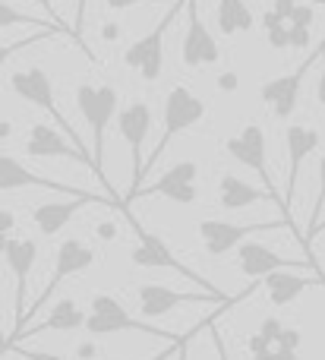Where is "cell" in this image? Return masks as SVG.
Returning <instances> with one entry per match:
<instances>
[{"mask_svg": "<svg viewBox=\"0 0 325 360\" xmlns=\"http://www.w3.org/2000/svg\"><path fill=\"white\" fill-rule=\"evenodd\" d=\"M180 10H183V0H177V4L155 22V29H152L149 35H142L139 41H133L130 48L124 51V63L130 70H136L145 82H155L158 76H161V70H164V35L171 32V25H174V19H177Z\"/></svg>", "mask_w": 325, "mask_h": 360, "instance_id": "obj_4", "label": "cell"}, {"mask_svg": "<svg viewBox=\"0 0 325 360\" xmlns=\"http://www.w3.org/2000/svg\"><path fill=\"white\" fill-rule=\"evenodd\" d=\"M253 360H275V345H272V348H265V351H256Z\"/></svg>", "mask_w": 325, "mask_h": 360, "instance_id": "obj_41", "label": "cell"}, {"mask_svg": "<svg viewBox=\"0 0 325 360\" xmlns=\"http://www.w3.org/2000/svg\"><path fill=\"white\" fill-rule=\"evenodd\" d=\"M82 329H88L92 335H111V332H139V335H152L161 338V342H177L180 335L168 329H158V326L145 323V319H136L124 310L114 297L107 294H95L92 297V313L82 319Z\"/></svg>", "mask_w": 325, "mask_h": 360, "instance_id": "obj_3", "label": "cell"}, {"mask_svg": "<svg viewBox=\"0 0 325 360\" xmlns=\"http://www.w3.org/2000/svg\"><path fill=\"white\" fill-rule=\"evenodd\" d=\"M275 360H300L297 351H288V348H275Z\"/></svg>", "mask_w": 325, "mask_h": 360, "instance_id": "obj_39", "label": "cell"}, {"mask_svg": "<svg viewBox=\"0 0 325 360\" xmlns=\"http://www.w3.org/2000/svg\"><path fill=\"white\" fill-rule=\"evenodd\" d=\"M6 342V335H4V326H0V345H4Z\"/></svg>", "mask_w": 325, "mask_h": 360, "instance_id": "obj_47", "label": "cell"}, {"mask_svg": "<svg viewBox=\"0 0 325 360\" xmlns=\"http://www.w3.org/2000/svg\"><path fill=\"white\" fill-rule=\"evenodd\" d=\"M10 89L19 95V98H25V101H32V105L44 108V111H48L51 117H54L57 124H60L63 136H69V143L82 146L79 133L73 130V124H69V120H67V114H60V111H57V101H54V86H51V76L44 73L41 67L16 70V73L10 76Z\"/></svg>", "mask_w": 325, "mask_h": 360, "instance_id": "obj_7", "label": "cell"}, {"mask_svg": "<svg viewBox=\"0 0 325 360\" xmlns=\"http://www.w3.org/2000/svg\"><path fill=\"white\" fill-rule=\"evenodd\" d=\"M316 60H322V44H319V51H313V57H310L307 63H300V70H294V73H288V76H278V79H269L259 89V98L272 108V114H275L278 120H288L291 114L297 111L303 76H307V70L313 67Z\"/></svg>", "mask_w": 325, "mask_h": 360, "instance_id": "obj_14", "label": "cell"}, {"mask_svg": "<svg viewBox=\"0 0 325 360\" xmlns=\"http://www.w3.org/2000/svg\"><path fill=\"white\" fill-rule=\"evenodd\" d=\"M95 259H98V253H95L92 247H86V243L76 240V237H67V240L57 247L54 275L48 278L44 291H38V297H35V304H32V310H25V319H29L32 313L41 310V304H48V300L54 297V291L69 278V275H79V272H86V269H92ZM22 329H25V326H22Z\"/></svg>", "mask_w": 325, "mask_h": 360, "instance_id": "obj_8", "label": "cell"}, {"mask_svg": "<svg viewBox=\"0 0 325 360\" xmlns=\"http://www.w3.org/2000/svg\"><path fill=\"white\" fill-rule=\"evenodd\" d=\"M114 205L111 199H101L95 193H82V196H67V202H41L32 209V224L41 231L44 237H54L57 231L67 228V221L82 209V205Z\"/></svg>", "mask_w": 325, "mask_h": 360, "instance_id": "obj_17", "label": "cell"}, {"mask_svg": "<svg viewBox=\"0 0 325 360\" xmlns=\"http://www.w3.org/2000/svg\"><path fill=\"white\" fill-rule=\"evenodd\" d=\"M38 4H41L44 10H48V16L54 19V22H60V16H57V13H54V4H51V0H38ZM63 25H67V22H63Z\"/></svg>", "mask_w": 325, "mask_h": 360, "instance_id": "obj_43", "label": "cell"}, {"mask_svg": "<svg viewBox=\"0 0 325 360\" xmlns=\"http://www.w3.org/2000/svg\"><path fill=\"white\" fill-rule=\"evenodd\" d=\"M225 152L234 158V162H240L250 171H256L259 180L265 184V190H275L272 171H269V165H265V130L259 124H250L240 133H234V136L225 143Z\"/></svg>", "mask_w": 325, "mask_h": 360, "instance_id": "obj_15", "label": "cell"}, {"mask_svg": "<svg viewBox=\"0 0 325 360\" xmlns=\"http://www.w3.org/2000/svg\"><path fill=\"white\" fill-rule=\"evenodd\" d=\"M221 86H225V92H231V89L237 86V79H234V73H227L225 79H221Z\"/></svg>", "mask_w": 325, "mask_h": 360, "instance_id": "obj_44", "label": "cell"}, {"mask_svg": "<svg viewBox=\"0 0 325 360\" xmlns=\"http://www.w3.org/2000/svg\"><path fill=\"white\" fill-rule=\"evenodd\" d=\"M4 256H6V266H10L13 278H16V294H13V323H16L13 335H16L25 326V294H29L32 266H35V259H38V243L29 240V237H6Z\"/></svg>", "mask_w": 325, "mask_h": 360, "instance_id": "obj_10", "label": "cell"}, {"mask_svg": "<svg viewBox=\"0 0 325 360\" xmlns=\"http://www.w3.org/2000/svg\"><path fill=\"white\" fill-rule=\"evenodd\" d=\"M237 262H240V272L246 275V278H263L265 272H272V269H288V266H297V262L284 259V256H278L275 250L263 247V243H237Z\"/></svg>", "mask_w": 325, "mask_h": 360, "instance_id": "obj_23", "label": "cell"}, {"mask_svg": "<svg viewBox=\"0 0 325 360\" xmlns=\"http://www.w3.org/2000/svg\"><path fill=\"white\" fill-rule=\"evenodd\" d=\"M98 234H101V237H111V234H114V228H111V224H101Z\"/></svg>", "mask_w": 325, "mask_h": 360, "instance_id": "obj_45", "label": "cell"}, {"mask_svg": "<svg viewBox=\"0 0 325 360\" xmlns=\"http://www.w3.org/2000/svg\"><path fill=\"white\" fill-rule=\"evenodd\" d=\"M16 228V215L6 209H0V234H10V231Z\"/></svg>", "mask_w": 325, "mask_h": 360, "instance_id": "obj_33", "label": "cell"}, {"mask_svg": "<svg viewBox=\"0 0 325 360\" xmlns=\"http://www.w3.org/2000/svg\"><path fill=\"white\" fill-rule=\"evenodd\" d=\"M10 25H32V29H57L63 35H73L63 22H54V19H41V16H32V13H22L16 6H10L6 0H0V29H10Z\"/></svg>", "mask_w": 325, "mask_h": 360, "instance_id": "obj_25", "label": "cell"}, {"mask_svg": "<svg viewBox=\"0 0 325 360\" xmlns=\"http://www.w3.org/2000/svg\"><path fill=\"white\" fill-rule=\"evenodd\" d=\"M76 105H79V114L86 117L88 130H92V171H95V177H98L101 186L107 190V199L124 209V202L117 199V190H114V184L105 174V136H107V127H111L114 114H117V89L82 82V86L76 89Z\"/></svg>", "mask_w": 325, "mask_h": 360, "instance_id": "obj_1", "label": "cell"}, {"mask_svg": "<svg viewBox=\"0 0 325 360\" xmlns=\"http://www.w3.org/2000/svg\"><path fill=\"white\" fill-rule=\"evenodd\" d=\"M206 117V101L199 98V95H193L187 86H174L168 92V98H164V120H161V139L155 143V149H152V155L142 162V174L152 168V165L158 162V158L164 155V149H168L171 143H174L177 133L190 130V127H196L199 120Z\"/></svg>", "mask_w": 325, "mask_h": 360, "instance_id": "obj_2", "label": "cell"}, {"mask_svg": "<svg viewBox=\"0 0 325 360\" xmlns=\"http://www.w3.org/2000/svg\"><path fill=\"white\" fill-rule=\"evenodd\" d=\"M196 332H190L187 338H180V342H177V348H174V354H177V360H190V338H193Z\"/></svg>", "mask_w": 325, "mask_h": 360, "instance_id": "obj_35", "label": "cell"}, {"mask_svg": "<svg viewBox=\"0 0 325 360\" xmlns=\"http://www.w3.org/2000/svg\"><path fill=\"white\" fill-rule=\"evenodd\" d=\"M82 319H86V313L76 307V300L63 297L60 304L54 307V310L48 313V319L38 326H32V329H19L13 338H6V342H22V338H35L41 335V332H73V329H82Z\"/></svg>", "mask_w": 325, "mask_h": 360, "instance_id": "obj_21", "label": "cell"}, {"mask_svg": "<svg viewBox=\"0 0 325 360\" xmlns=\"http://www.w3.org/2000/svg\"><path fill=\"white\" fill-rule=\"evenodd\" d=\"M86 6H88V0H76V19H73V41H79L82 44V32H86Z\"/></svg>", "mask_w": 325, "mask_h": 360, "instance_id": "obj_30", "label": "cell"}, {"mask_svg": "<svg viewBox=\"0 0 325 360\" xmlns=\"http://www.w3.org/2000/svg\"><path fill=\"white\" fill-rule=\"evenodd\" d=\"M25 186H38V190H48V193H63V196H82V190H76V186L60 184V180H54V177L35 174V171H29L13 155H0V190L10 193V190H25Z\"/></svg>", "mask_w": 325, "mask_h": 360, "instance_id": "obj_19", "label": "cell"}, {"mask_svg": "<svg viewBox=\"0 0 325 360\" xmlns=\"http://www.w3.org/2000/svg\"><path fill=\"white\" fill-rule=\"evenodd\" d=\"M51 35H63V32H57V29H41L38 35H29V38H19V41H6V44H0V70H4V63L10 60L13 54H19V51L32 48V44H38V41H44V38H51Z\"/></svg>", "mask_w": 325, "mask_h": 360, "instance_id": "obj_26", "label": "cell"}, {"mask_svg": "<svg viewBox=\"0 0 325 360\" xmlns=\"http://www.w3.org/2000/svg\"><path fill=\"white\" fill-rule=\"evenodd\" d=\"M6 237L10 234H0V253H4V247H6Z\"/></svg>", "mask_w": 325, "mask_h": 360, "instance_id": "obj_46", "label": "cell"}, {"mask_svg": "<svg viewBox=\"0 0 325 360\" xmlns=\"http://www.w3.org/2000/svg\"><path fill=\"white\" fill-rule=\"evenodd\" d=\"M117 127H120V136L130 146V190H126V199H124V209H126L133 202V193L142 184V143L152 133V108L145 101H133V105H126L120 111Z\"/></svg>", "mask_w": 325, "mask_h": 360, "instance_id": "obj_6", "label": "cell"}, {"mask_svg": "<svg viewBox=\"0 0 325 360\" xmlns=\"http://www.w3.org/2000/svg\"><path fill=\"white\" fill-rule=\"evenodd\" d=\"M180 342V338H177ZM177 342H168V348L161 351V354H155V357H149V360H171V354H174V348H177Z\"/></svg>", "mask_w": 325, "mask_h": 360, "instance_id": "obj_38", "label": "cell"}, {"mask_svg": "<svg viewBox=\"0 0 325 360\" xmlns=\"http://www.w3.org/2000/svg\"><path fill=\"white\" fill-rule=\"evenodd\" d=\"M105 4H107V10H130V6L142 4V0H105Z\"/></svg>", "mask_w": 325, "mask_h": 360, "instance_id": "obj_37", "label": "cell"}, {"mask_svg": "<svg viewBox=\"0 0 325 360\" xmlns=\"http://www.w3.org/2000/svg\"><path fill=\"white\" fill-rule=\"evenodd\" d=\"M300 329H281L275 338V348H288V351H297L300 348Z\"/></svg>", "mask_w": 325, "mask_h": 360, "instance_id": "obj_29", "label": "cell"}, {"mask_svg": "<svg viewBox=\"0 0 325 360\" xmlns=\"http://www.w3.org/2000/svg\"><path fill=\"white\" fill-rule=\"evenodd\" d=\"M316 101H319V108H322V101H325V76L319 73V82H316Z\"/></svg>", "mask_w": 325, "mask_h": 360, "instance_id": "obj_40", "label": "cell"}, {"mask_svg": "<svg viewBox=\"0 0 325 360\" xmlns=\"http://www.w3.org/2000/svg\"><path fill=\"white\" fill-rule=\"evenodd\" d=\"M278 228H294V221L281 218V221H256V224H231V221H218V218H206L199 221V237L206 243L208 256H225L237 247L240 240L253 234H265V231H278Z\"/></svg>", "mask_w": 325, "mask_h": 360, "instance_id": "obj_9", "label": "cell"}, {"mask_svg": "<svg viewBox=\"0 0 325 360\" xmlns=\"http://www.w3.org/2000/svg\"><path fill=\"white\" fill-rule=\"evenodd\" d=\"M95 354H98V348H95V345H82V348H79V357L82 360H88V357H95Z\"/></svg>", "mask_w": 325, "mask_h": 360, "instance_id": "obj_42", "label": "cell"}, {"mask_svg": "<svg viewBox=\"0 0 325 360\" xmlns=\"http://www.w3.org/2000/svg\"><path fill=\"white\" fill-rule=\"evenodd\" d=\"M215 19H218L221 35H237V32L253 29V10L246 0H218L215 4Z\"/></svg>", "mask_w": 325, "mask_h": 360, "instance_id": "obj_24", "label": "cell"}, {"mask_svg": "<svg viewBox=\"0 0 325 360\" xmlns=\"http://www.w3.org/2000/svg\"><path fill=\"white\" fill-rule=\"evenodd\" d=\"M130 221H133V218H130ZM133 228H136V234H139V247L130 250L133 266H142V269H171V272L183 275V278H193L196 285L202 288V291H218V288L208 285L206 278H199L193 269L183 266V262L168 250V243H164L161 237H155V234H149V231H142V224H136V221H133Z\"/></svg>", "mask_w": 325, "mask_h": 360, "instance_id": "obj_12", "label": "cell"}, {"mask_svg": "<svg viewBox=\"0 0 325 360\" xmlns=\"http://www.w3.org/2000/svg\"><path fill=\"white\" fill-rule=\"evenodd\" d=\"M218 199H221V205H225V209H231V212L250 209V205H256V202H275L278 209H281V215L291 221V212L284 209V199L278 196L275 190H259V186L246 184V180H240V177H234V174H225V177H221V184H218Z\"/></svg>", "mask_w": 325, "mask_h": 360, "instance_id": "obj_20", "label": "cell"}, {"mask_svg": "<svg viewBox=\"0 0 325 360\" xmlns=\"http://www.w3.org/2000/svg\"><path fill=\"white\" fill-rule=\"evenodd\" d=\"M284 143H288V190H284L288 196H284V205H288V212H291V199H294L297 180H300V168L313 152H319L322 136H319V130H313V127L294 124L284 130Z\"/></svg>", "mask_w": 325, "mask_h": 360, "instance_id": "obj_18", "label": "cell"}, {"mask_svg": "<svg viewBox=\"0 0 325 360\" xmlns=\"http://www.w3.org/2000/svg\"><path fill=\"white\" fill-rule=\"evenodd\" d=\"M0 354H16V357H22V360H67V357H60V354H48V351H25V348H19V345H13V342L0 345Z\"/></svg>", "mask_w": 325, "mask_h": 360, "instance_id": "obj_27", "label": "cell"}, {"mask_svg": "<svg viewBox=\"0 0 325 360\" xmlns=\"http://www.w3.org/2000/svg\"><path fill=\"white\" fill-rule=\"evenodd\" d=\"M183 6H187V35H183V44H180L183 67L196 70V67L218 63L221 60V48H218V41H215L212 29L202 22L199 0H183Z\"/></svg>", "mask_w": 325, "mask_h": 360, "instance_id": "obj_11", "label": "cell"}, {"mask_svg": "<svg viewBox=\"0 0 325 360\" xmlns=\"http://www.w3.org/2000/svg\"><path fill=\"white\" fill-rule=\"evenodd\" d=\"M246 348H250V354H256V351L272 348V342H269V338H263V335H259V332H256V335H250V338H246Z\"/></svg>", "mask_w": 325, "mask_h": 360, "instance_id": "obj_32", "label": "cell"}, {"mask_svg": "<svg viewBox=\"0 0 325 360\" xmlns=\"http://www.w3.org/2000/svg\"><path fill=\"white\" fill-rule=\"evenodd\" d=\"M281 329H284V326H281V319H278V316H265L263 326H259V335L269 338V342L275 345V338H278V332H281Z\"/></svg>", "mask_w": 325, "mask_h": 360, "instance_id": "obj_31", "label": "cell"}, {"mask_svg": "<svg viewBox=\"0 0 325 360\" xmlns=\"http://www.w3.org/2000/svg\"><path fill=\"white\" fill-rule=\"evenodd\" d=\"M25 155L32 158H69V162H79L92 168V152H86L82 146L69 143L60 130L48 124H35L29 130V139H25Z\"/></svg>", "mask_w": 325, "mask_h": 360, "instance_id": "obj_16", "label": "cell"}, {"mask_svg": "<svg viewBox=\"0 0 325 360\" xmlns=\"http://www.w3.org/2000/svg\"><path fill=\"white\" fill-rule=\"evenodd\" d=\"M316 281H322V278H303V275H294V272H288V269H272V272L263 275V288L275 307L294 304V300L300 297L310 285H316Z\"/></svg>", "mask_w": 325, "mask_h": 360, "instance_id": "obj_22", "label": "cell"}, {"mask_svg": "<svg viewBox=\"0 0 325 360\" xmlns=\"http://www.w3.org/2000/svg\"><path fill=\"white\" fill-rule=\"evenodd\" d=\"M196 180H199V165L196 162H177L174 168H168L155 184L139 186L133 193V202L139 196H168L180 205H190L199 199V190H196Z\"/></svg>", "mask_w": 325, "mask_h": 360, "instance_id": "obj_13", "label": "cell"}, {"mask_svg": "<svg viewBox=\"0 0 325 360\" xmlns=\"http://www.w3.org/2000/svg\"><path fill=\"white\" fill-rule=\"evenodd\" d=\"M212 342H215V354H218V360H231V354H227V345H225V338H221L218 329L212 332Z\"/></svg>", "mask_w": 325, "mask_h": 360, "instance_id": "obj_34", "label": "cell"}, {"mask_svg": "<svg viewBox=\"0 0 325 360\" xmlns=\"http://www.w3.org/2000/svg\"><path fill=\"white\" fill-rule=\"evenodd\" d=\"M256 291V285L250 288ZM250 291H244L240 297H225L221 291H174V288H164V285H142L139 288V310L142 316H164L168 310H177L183 304H212V307H231L237 300L250 297Z\"/></svg>", "mask_w": 325, "mask_h": 360, "instance_id": "obj_5", "label": "cell"}, {"mask_svg": "<svg viewBox=\"0 0 325 360\" xmlns=\"http://www.w3.org/2000/svg\"><path fill=\"white\" fill-rule=\"evenodd\" d=\"M313 19H316V10H313V6H300V4H294V10H291L288 22H291V25H303V29H310V25H313Z\"/></svg>", "mask_w": 325, "mask_h": 360, "instance_id": "obj_28", "label": "cell"}, {"mask_svg": "<svg viewBox=\"0 0 325 360\" xmlns=\"http://www.w3.org/2000/svg\"><path fill=\"white\" fill-rule=\"evenodd\" d=\"M101 35H105V41H117V38H120V25L117 22H105Z\"/></svg>", "mask_w": 325, "mask_h": 360, "instance_id": "obj_36", "label": "cell"}]
</instances>
